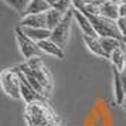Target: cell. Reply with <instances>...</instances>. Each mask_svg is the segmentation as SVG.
<instances>
[{"label": "cell", "mask_w": 126, "mask_h": 126, "mask_svg": "<svg viewBox=\"0 0 126 126\" xmlns=\"http://www.w3.org/2000/svg\"><path fill=\"white\" fill-rule=\"evenodd\" d=\"M24 119L27 126H58V119L46 102L26 103Z\"/></svg>", "instance_id": "1"}, {"label": "cell", "mask_w": 126, "mask_h": 126, "mask_svg": "<svg viewBox=\"0 0 126 126\" xmlns=\"http://www.w3.org/2000/svg\"><path fill=\"white\" fill-rule=\"evenodd\" d=\"M88 18L91 20L92 27L99 38L101 37H113V38L120 40L123 44H126L125 37L120 34L115 20H109V18L102 17V16H88Z\"/></svg>", "instance_id": "2"}, {"label": "cell", "mask_w": 126, "mask_h": 126, "mask_svg": "<svg viewBox=\"0 0 126 126\" xmlns=\"http://www.w3.org/2000/svg\"><path fill=\"white\" fill-rule=\"evenodd\" d=\"M0 84H1L3 92L7 96L13 98V99H21V92H20L21 79H20L18 69H13V68L3 69L1 74H0Z\"/></svg>", "instance_id": "3"}, {"label": "cell", "mask_w": 126, "mask_h": 126, "mask_svg": "<svg viewBox=\"0 0 126 126\" xmlns=\"http://www.w3.org/2000/svg\"><path fill=\"white\" fill-rule=\"evenodd\" d=\"M72 21H74V12L71 9L68 13L64 14V18L61 20V23L51 31V40L54 43H57L61 48H65V47L68 46Z\"/></svg>", "instance_id": "4"}, {"label": "cell", "mask_w": 126, "mask_h": 126, "mask_svg": "<svg viewBox=\"0 0 126 126\" xmlns=\"http://www.w3.org/2000/svg\"><path fill=\"white\" fill-rule=\"evenodd\" d=\"M16 41H17L20 52L26 58V61H29V60H31V58H34V57H40V52H43L40 50L38 44L34 40H31L29 35L24 34V31L21 30L20 26L16 27Z\"/></svg>", "instance_id": "5"}, {"label": "cell", "mask_w": 126, "mask_h": 126, "mask_svg": "<svg viewBox=\"0 0 126 126\" xmlns=\"http://www.w3.org/2000/svg\"><path fill=\"white\" fill-rule=\"evenodd\" d=\"M27 64L30 65L31 72L34 74V77L40 81L41 85L46 88V91H50L51 89V77H50V72H48L47 67L43 63V60L40 57H34L29 60Z\"/></svg>", "instance_id": "6"}, {"label": "cell", "mask_w": 126, "mask_h": 126, "mask_svg": "<svg viewBox=\"0 0 126 126\" xmlns=\"http://www.w3.org/2000/svg\"><path fill=\"white\" fill-rule=\"evenodd\" d=\"M20 72V71H18ZM20 79H21V86H20V92H21V101L26 103H33V102H46L44 95H41L35 91L33 86L26 81L24 75L20 72Z\"/></svg>", "instance_id": "7"}, {"label": "cell", "mask_w": 126, "mask_h": 126, "mask_svg": "<svg viewBox=\"0 0 126 126\" xmlns=\"http://www.w3.org/2000/svg\"><path fill=\"white\" fill-rule=\"evenodd\" d=\"M72 12H74V20L78 23L79 29L82 30V34H88V35H92V37H98L96 33H95V30H94V27H92V24H91V20L88 18V16L84 14L82 12H79V10L74 9V7H72Z\"/></svg>", "instance_id": "8"}, {"label": "cell", "mask_w": 126, "mask_h": 126, "mask_svg": "<svg viewBox=\"0 0 126 126\" xmlns=\"http://www.w3.org/2000/svg\"><path fill=\"white\" fill-rule=\"evenodd\" d=\"M20 27H34V29H47L46 13L43 14H30L20 20Z\"/></svg>", "instance_id": "9"}, {"label": "cell", "mask_w": 126, "mask_h": 126, "mask_svg": "<svg viewBox=\"0 0 126 126\" xmlns=\"http://www.w3.org/2000/svg\"><path fill=\"white\" fill-rule=\"evenodd\" d=\"M82 40L85 43L86 48H88L92 54H95L98 57L109 58V55L105 52L102 44H101V41H99V37H92V35H88V34H82Z\"/></svg>", "instance_id": "10"}, {"label": "cell", "mask_w": 126, "mask_h": 126, "mask_svg": "<svg viewBox=\"0 0 126 126\" xmlns=\"http://www.w3.org/2000/svg\"><path fill=\"white\" fill-rule=\"evenodd\" d=\"M38 47H40V50L43 52H46L48 55H52V57H57V58H64L65 55V52H64V48L58 46L57 43H54L51 38H48V40H43L40 43H37Z\"/></svg>", "instance_id": "11"}, {"label": "cell", "mask_w": 126, "mask_h": 126, "mask_svg": "<svg viewBox=\"0 0 126 126\" xmlns=\"http://www.w3.org/2000/svg\"><path fill=\"white\" fill-rule=\"evenodd\" d=\"M120 71L113 68V96H115V102L118 105H123L126 98V92L123 89L122 85V78H120Z\"/></svg>", "instance_id": "12"}, {"label": "cell", "mask_w": 126, "mask_h": 126, "mask_svg": "<svg viewBox=\"0 0 126 126\" xmlns=\"http://www.w3.org/2000/svg\"><path fill=\"white\" fill-rule=\"evenodd\" d=\"M101 16L116 21L119 18V4H115L110 0L101 1Z\"/></svg>", "instance_id": "13"}, {"label": "cell", "mask_w": 126, "mask_h": 126, "mask_svg": "<svg viewBox=\"0 0 126 126\" xmlns=\"http://www.w3.org/2000/svg\"><path fill=\"white\" fill-rule=\"evenodd\" d=\"M24 31V34L29 35L31 40H34L35 43H40L43 40H48L51 38V30L48 29H34V27H21Z\"/></svg>", "instance_id": "14"}, {"label": "cell", "mask_w": 126, "mask_h": 126, "mask_svg": "<svg viewBox=\"0 0 126 126\" xmlns=\"http://www.w3.org/2000/svg\"><path fill=\"white\" fill-rule=\"evenodd\" d=\"M109 60H110V63H112L115 69L123 72L125 64H126V48H125V46L116 48V50L109 55Z\"/></svg>", "instance_id": "15"}, {"label": "cell", "mask_w": 126, "mask_h": 126, "mask_svg": "<svg viewBox=\"0 0 126 126\" xmlns=\"http://www.w3.org/2000/svg\"><path fill=\"white\" fill-rule=\"evenodd\" d=\"M50 9H51V6L46 0H30L23 17L24 16H30V14H43V13H47Z\"/></svg>", "instance_id": "16"}, {"label": "cell", "mask_w": 126, "mask_h": 126, "mask_svg": "<svg viewBox=\"0 0 126 126\" xmlns=\"http://www.w3.org/2000/svg\"><path fill=\"white\" fill-rule=\"evenodd\" d=\"M46 18H47V29L52 31L58 24L61 23V20L64 18V13L58 12L57 9L51 7V9L46 13Z\"/></svg>", "instance_id": "17"}, {"label": "cell", "mask_w": 126, "mask_h": 126, "mask_svg": "<svg viewBox=\"0 0 126 126\" xmlns=\"http://www.w3.org/2000/svg\"><path fill=\"white\" fill-rule=\"evenodd\" d=\"M99 41H101L103 50H105V52H106L108 55H110V54H112L116 48L125 46V44H123L120 40L113 38V37H101V38H99Z\"/></svg>", "instance_id": "18"}, {"label": "cell", "mask_w": 126, "mask_h": 126, "mask_svg": "<svg viewBox=\"0 0 126 126\" xmlns=\"http://www.w3.org/2000/svg\"><path fill=\"white\" fill-rule=\"evenodd\" d=\"M3 1H6V4H9L12 9H14V10L23 17V14H24V12H26L27 6H29L30 0H3Z\"/></svg>", "instance_id": "19"}, {"label": "cell", "mask_w": 126, "mask_h": 126, "mask_svg": "<svg viewBox=\"0 0 126 126\" xmlns=\"http://www.w3.org/2000/svg\"><path fill=\"white\" fill-rule=\"evenodd\" d=\"M54 9H57L58 12H61V13H68L71 9H72V0H58L57 3L54 4Z\"/></svg>", "instance_id": "20"}, {"label": "cell", "mask_w": 126, "mask_h": 126, "mask_svg": "<svg viewBox=\"0 0 126 126\" xmlns=\"http://www.w3.org/2000/svg\"><path fill=\"white\" fill-rule=\"evenodd\" d=\"M116 26H118V29H119L120 34L125 37L126 40V17H119L116 20Z\"/></svg>", "instance_id": "21"}, {"label": "cell", "mask_w": 126, "mask_h": 126, "mask_svg": "<svg viewBox=\"0 0 126 126\" xmlns=\"http://www.w3.org/2000/svg\"><path fill=\"white\" fill-rule=\"evenodd\" d=\"M119 17H126V3L119 4Z\"/></svg>", "instance_id": "22"}, {"label": "cell", "mask_w": 126, "mask_h": 126, "mask_svg": "<svg viewBox=\"0 0 126 126\" xmlns=\"http://www.w3.org/2000/svg\"><path fill=\"white\" fill-rule=\"evenodd\" d=\"M120 78H122V85H123V89H125V92H126V74H125V72H122V74H120Z\"/></svg>", "instance_id": "23"}, {"label": "cell", "mask_w": 126, "mask_h": 126, "mask_svg": "<svg viewBox=\"0 0 126 126\" xmlns=\"http://www.w3.org/2000/svg\"><path fill=\"white\" fill-rule=\"evenodd\" d=\"M46 1H47V3H48V4H50V6H54V4H55V3H57V1H58V0H46Z\"/></svg>", "instance_id": "24"}, {"label": "cell", "mask_w": 126, "mask_h": 126, "mask_svg": "<svg viewBox=\"0 0 126 126\" xmlns=\"http://www.w3.org/2000/svg\"><path fill=\"white\" fill-rule=\"evenodd\" d=\"M123 106H125V109H126V98H125V102H123Z\"/></svg>", "instance_id": "25"}, {"label": "cell", "mask_w": 126, "mask_h": 126, "mask_svg": "<svg viewBox=\"0 0 126 126\" xmlns=\"http://www.w3.org/2000/svg\"><path fill=\"white\" fill-rule=\"evenodd\" d=\"M123 72H125V74H126V64H125V69H123Z\"/></svg>", "instance_id": "26"}]
</instances>
